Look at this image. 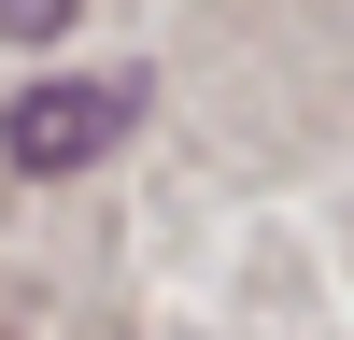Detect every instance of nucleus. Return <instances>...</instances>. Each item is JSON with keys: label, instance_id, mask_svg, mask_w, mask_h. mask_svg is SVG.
Masks as SVG:
<instances>
[{"label": "nucleus", "instance_id": "nucleus-1", "mask_svg": "<svg viewBox=\"0 0 354 340\" xmlns=\"http://www.w3.org/2000/svg\"><path fill=\"white\" fill-rule=\"evenodd\" d=\"M128 113H142V85H28L0 113V156L15 170H85V156L128 142Z\"/></svg>", "mask_w": 354, "mask_h": 340}]
</instances>
